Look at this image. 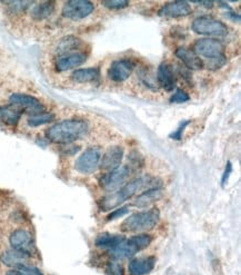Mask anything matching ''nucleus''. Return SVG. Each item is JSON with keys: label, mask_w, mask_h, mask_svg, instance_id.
<instances>
[{"label": "nucleus", "mask_w": 241, "mask_h": 275, "mask_svg": "<svg viewBox=\"0 0 241 275\" xmlns=\"http://www.w3.org/2000/svg\"><path fill=\"white\" fill-rule=\"evenodd\" d=\"M156 257H134L128 264L129 275H147L154 268Z\"/></svg>", "instance_id": "18"}, {"label": "nucleus", "mask_w": 241, "mask_h": 275, "mask_svg": "<svg viewBox=\"0 0 241 275\" xmlns=\"http://www.w3.org/2000/svg\"><path fill=\"white\" fill-rule=\"evenodd\" d=\"M94 11V5L87 0H70L64 3L62 7V16L70 21L77 22L87 18Z\"/></svg>", "instance_id": "9"}, {"label": "nucleus", "mask_w": 241, "mask_h": 275, "mask_svg": "<svg viewBox=\"0 0 241 275\" xmlns=\"http://www.w3.org/2000/svg\"><path fill=\"white\" fill-rule=\"evenodd\" d=\"M102 162V152L99 147H89L76 159L74 168L80 174H92L97 171Z\"/></svg>", "instance_id": "8"}, {"label": "nucleus", "mask_w": 241, "mask_h": 275, "mask_svg": "<svg viewBox=\"0 0 241 275\" xmlns=\"http://www.w3.org/2000/svg\"><path fill=\"white\" fill-rule=\"evenodd\" d=\"M194 4L199 5V6H204L207 9H212L214 5V2H194Z\"/></svg>", "instance_id": "35"}, {"label": "nucleus", "mask_w": 241, "mask_h": 275, "mask_svg": "<svg viewBox=\"0 0 241 275\" xmlns=\"http://www.w3.org/2000/svg\"><path fill=\"white\" fill-rule=\"evenodd\" d=\"M192 29L198 35H204L209 38L224 37L228 35V28L219 19L212 16H200L192 24Z\"/></svg>", "instance_id": "5"}, {"label": "nucleus", "mask_w": 241, "mask_h": 275, "mask_svg": "<svg viewBox=\"0 0 241 275\" xmlns=\"http://www.w3.org/2000/svg\"><path fill=\"white\" fill-rule=\"evenodd\" d=\"M134 169L130 165H120L112 172H107L99 179L100 187L107 192H114L129 182Z\"/></svg>", "instance_id": "6"}, {"label": "nucleus", "mask_w": 241, "mask_h": 275, "mask_svg": "<svg viewBox=\"0 0 241 275\" xmlns=\"http://www.w3.org/2000/svg\"><path fill=\"white\" fill-rule=\"evenodd\" d=\"M136 65L130 59H118L110 65L108 76L112 82L122 83L128 79L134 71Z\"/></svg>", "instance_id": "12"}, {"label": "nucleus", "mask_w": 241, "mask_h": 275, "mask_svg": "<svg viewBox=\"0 0 241 275\" xmlns=\"http://www.w3.org/2000/svg\"><path fill=\"white\" fill-rule=\"evenodd\" d=\"M89 132V124L82 119H67L54 124L46 131V137L54 144H70L86 136Z\"/></svg>", "instance_id": "2"}, {"label": "nucleus", "mask_w": 241, "mask_h": 275, "mask_svg": "<svg viewBox=\"0 0 241 275\" xmlns=\"http://www.w3.org/2000/svg\"><path fill=\"white\" fill-rule=\"evenodd\" d=\"M127 213H129V208L127 206L120 207L119 209H117V211L110 213L107 216V219H108V221H110V219H116L118 217L124 216V215H126Z\"/></svg>", "instance_id": "32"}, {"label": "nucleus", "mask_w": 241, "mask_h": 275, "mask_svg": "<svg viewBox=\"0 0 241 275\" xmlns=\"http://www.w3.org/2000/svg\"><path fill=\"white\" fill-rule=\"evenodd\" d=\"M188 124H189V122L182 123V125H180L177 131L174 132V134L170 135V138L176 139V141H180V139H182V133L184 131V128L188 126Z\"/></svg>", "instance_id": "33"}, {"label": "nucleus", "mask_w": 241, "mask_h": 275, "mask_svg": "<svg viewBox=\"0 0 241 275\" xmlns=\"http://www.w3.org/2000/svg\"><path fill=\"white\" fill-rule=\"evenodd\" d=\"M4 4L7 5L10 13L12 14H22L34 5L32 2H4Z\"/></svg>", "instance_id": "27"}, {"label": "nucleus", "mask_w": 241, "mask_h": 275, "mask_svg": "<svg viewBox=\"0 0 241 275\" xmlns=\"http://www.w3.org/2000/svg\"><path fill=\"white\" fill-rule=\"evenodd\" d=\"M6 275H24V274L20 271H18L17 268H12V269H10V271H8L6 273Z\"/></svg>", "instance_id": "36"}, {"label": "nucleus", "mask_w": 241, "mask_h": 275, "mask_svg": "<svg viewBox=\"0 0 241 275\" xmlns=\"http://www.w3.org/2000/svg\"><path fill=\"white\" fill-rule=\"evenodd\" d=\"M18 271L22 272L24 275H44V273L40 271V269L36 266H32V265H20V266L16 267Z\"/></svg>", "instance_id": "31"}, {"label": "nucleus", "mask_w": 241, "mask_h": 275, "mask_svg": "<svg viewBox=\"0 0 241 275\" xmlns=\"http://www.w3.org/2000/svg\"><path fill=\"white\" fill-rule=\"evenodd\" d=\"M162 181L159 177L154 176H142L129 181L124 184L122 187H120L116 191L110 192L106 196L99 199L98 205L99 208L102 212H109L112 209L116 208L119 205L127 202L129 198H132L136 193L142 191H147V189L152 188H162Z\"/></svg>", "instance_id": "1"}, {"label": "nucleus", "mask_w": 241, "mask_h": 275, "mask_svg": "<svg viewBox=\"0 0 241 275\" xmlns=\"http://www.w3.org/2000/svg\"><path fill=\"white\" fill-rule=\"evenodd\" d=\"M102 4L106 8L112 9V11H119V9H124L129 6V2L127 0H108V2H102Z\"/></svg>", "instance_id": "29"}, {"label": "nucleus", "mask_w": 241, "mask_h": 275, "mask_svg": "<svg viewBox=\"0 0 241 275\" xmlns=\"http://www.w3.org/2000/svg\"><path fill=\"white\" fill-rule=\"evenodd\" d=\"M157 81L158 85L164 91L172 92L176 88V84H177V78H176V75L172 65L168 63H162L159 65L158 71H157Z\"/></svg>", "instance_id": "17"}, {"label": "nucleus", "mask_w": 241, "mask_h": 275, "mask_svg": "<svg viewBox=\"0 0 241 275\" xmlns=\"http://www.w3.org/2000/svg\"><path fill=\"white\" fill-rule=\"evenodd\" d=\"M192 13V8L187 2H172L166 4L158 15L162 18H180Z\"/></svg>", "instance_id": "15"}, {"label": "nucleus", "mask_w": 241, "mask_h": 275, "mask_svg": "<svg viewBox=\"0 0 241 275\" xmlns=\"http://www.w3.org/2000/svg\"><path fill=\"white\" fill-rule=\"evenodd\" d=\"M232 164L230 162H228L227 166H226L224 172L222 174V186H224L226 183L228 182L229 176H230V174H232Z\"/></svg>", "instance_id": "34"}, {"label": "nucleus", "mask_w": 241, "mask_h": 275, "mask_svg": "<svg viewBox=\"0 0 241 275\" xmlns=\"http://www.w3.org/2000/svg\"><path fill=\"white\" fill-rule=\"evenodd\" d=\"M9 103L12 106L17 107L22 113H27L30 116L44 113L46 107L36 97L30 96L26 94H14L9 97Z\"/></svg>", "instance_id": "10"}, {"label": "nucleus", "mask_w": 241, "mask_h": 275, "mask_svg": "<svg viewBox=\"0 0 241 275\" xmlns=\"http://www.w3.org/2000/svg\"><path fill=\"white\" fill-rule=\"evenodd\" d=\"M34 6L32 8V17L36 21H44L52 16L56 4L54 2H39L34 3Z\"/></svg>", "instance_id": "22"}, {"label": "nucleus", "mask_w": 241, "mask_h": 275, "mask_svg": "<svg viewBox=\"0 0 241 275\" xmlns=\"http://www.w3.org/2000/svg\"><path fill=\"white\" fill-rule=\"evenodd\" d=\"M87 54L76 52L59 56L54 62V68L58 73L67 72L70 69H76L87 61Z\"/></svg>", "instance_id": "13"}, {"label": "nucleus", "mask_w": 241, "mask_h": 275, "mask_svg": "<svg viewBox=\"0 0 241 275\" xmlns=\"http://www.w3.org/2000/svg\"><path fill=\"white\" fill-rule=\"evenodd\" d=\"M160 221V211L157 207L149 208L147 211L138 212L130 215L120 225V231L124 233L144 234L152 231Z\"/></svg>", "instance_id": "3"}, {"label": "nucleus", "mask_w": 241, "mask_h": 275, "mask_svg": "<svg viewBox=\"0 0 241 275\" xmlns=\"http://www.w3.org/2000/svg\"><path fill=\"white\" fill-rule=\"evenodd\" d=\"M22 112L12 105L0 107V122L8 126H16L22 117Z\"/></svg>", "instance_id": "23"}, {"label": "nucleus", "mask_w": 241, "mask_h": 275, "mask_svg": "<svg viewBox=\"0 0 241 275\" xmlns=\"http://www.w3.org/2000/svg\"><path fill=\"white\" fill-rule=\"evenodd\" d=\"M82 46V41L80 38L76 36H66L58 42L56 53L59 57V56H62V55L76 53L79 51Z\"/></svg>", "instance_id": "21"}, {"label": "nucleus", "mask_w": 241, "mask_h": 275, "mask_svg": "<svg viewBox=\"0 0 241 275\" xmlns=\"http://www.w3.org/2000/svg\"><path fill=\"white\" fill-rule=\"evenodd\" d=\"M54 115L52 113H40L37 115H32L27 119V123L29 126L38 127L44 124H49L54 121Z\"/></svg>", "instance_id": "26"}, {"label": "nucleus", "mask_w": 241, "mask_h": 275, "mask_svg": "<svg viewBox=\"0 0 241 275\" xmlns=\"http://www.w3.org/2000/svg\"><path fill=\"white\" fill-rule=\"evenodd\" d=\"M100 72L98 68H80L74 71L72 79L77 83H92L98 81Z\"/></svg>", "instance_id": "24"}, {"label": "nucleus", "mask_w": 241, "mask_h": 275, "mask_svg": "<svg viewBox=\"0 0 241 275\" xmlns=\"http://www.w3.org/2000/svg\"><path fill=\"white\" fill-rule=\"evenodd\" d=\"M192 51L198 55L208 59H217L224 56V44L216 38H199L194 43Z\"/></svg>", "instance_id": "7"}, {"label": "nucleus", "mask_w": 241, "mask_h": 275, "mask_svg": "<svg viewBox=\"0 0 241 275\" xmlns=\"http://www.w3.org/2000/svg\"><path fill=\"white\" fill-rule=\"evenodd\" d=\"M152 242V236L149 234H137L130 238H124L116 247L110 251L114 259L132 258L138 252L147 248Z\"/></svg>", "instance_id": "4"}, {"label": "nucleus", "mask_w": 241, "mask_h": 275, "mask_svg": "<svg viewBox=\"0 0 241 275\" xmlns=\"http://www.w3.org/2000/svg\"><path fill=\"white\" fill-rule=\"evenodd\" d=\"M124 239V237L122 236V235H112L109 233H102L98 235L96 241H94V244H96V246L99 248L109 249V251H112V249L116 247L119 243H122Z\"/></svg>", "instance_id": "25"}, {"label": "nucleus", "mask_w": 241, "mask_h": 275, "mask_svg": "<svg viewBox=\"0 0 241 275\" xmlns=\"http://www.w3.org/2000/svg\"><path fill=\"white\" fill-rule=\"evenodd\" d=\"M176 57L187 67L188 71H200L204 67V62L192 49L187 47H179L176 49Z\"/></svg>", "instance_id": "16"}, {"label": "nucleus", "mask_w": 241, "mask_h": 275, "mask_svg": "<svg viewBox=\"0 0 241 275\" xmlns=\"http://www.w3.org/2000/svg\"><path fill=\"white\" fill-rule=\"evenodd\" d=\"M164 197L162 188H152L147 189V191L142 192L138 197L132 202V205L136 207H148L150 205L154 204L156 202L160 201Z\"/></svg>", "instance_id": "20"}, {"label": "nucleus", "mask_w": 241, "mask_h": 275, "mask_svg": "<svg viewBox=\"0 0 241 275\" xmlns=\"http://www.w3.org/2000/svg\"><path fill=\"white\" fill-rule=\"evenodd\" d=\"M190 99L189 95L186 93L184 91H182V89H177L176 91V93L172 95V99H170V102L172 103H174V104H182V103H186L188 102Z\"/></svg>", "instance_id": "30"}, {"label": "nucleus", "mask_w": 241, "mask_h": 275, "mask_svg": "<svg viewBox=\"0 0 241 275\" xmlns=\"http://www.w3.org/2000/svg\"><path fill=\"white\" fill-rule=\"evenodd\" d=\"M124 154V149L122 146H119V145L109 147L102 157L100 167L106 172H112L114 169L118 168L122 165Z\"/></svg>", "instance_id": "14"}, {"label": "nucleus", "mask_w": 241, "mask_h": 275, "mask_svg": "<svg viewBox=\"0 0 241 275\" xmlns=\"http://www.w3.org/2000/svg\"><path fill=\"white\" fill-rule=\"evenodd\" d=\"M9 243L14 249L28 254L29 256H32V254L36 252L34 239L32 233L27 229L19 228L14 231L9 237Z\"/></svg>", "instance_id": "11"}, {"label": "nucleus", "mask_w": 241, "mask_h": 275, "mask_svg": "<svg viewBox=\"0 0 241 275\" xmlns=\"http://www.w3.org/2000/svg\"><path fill=\"white\" fill-rule=\"evenodd\" d=\"M30 257L32 256H29L28 254L17 251V249L10 248L2 254V256H0V261H2V264L6 265V266L16 268L20 266V265L28 264Z\"/></svg>", "instance_id": "19"}, {"label": "nucleus", "mask_w": 241, "mask_h": 275, "mask_svg": "<svg viewBox=\"0 0 241 275\" xmlns=\"http://www.w3.org/2000/svg\"><path fill=\"white\" fill-rule=\"evenodd\" d=\"M106 274L107 275H124V269L122 264H120L117 261L108 262L106 266Z\"/></svg>", "instance_id": "28"}]
</instances>
